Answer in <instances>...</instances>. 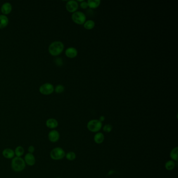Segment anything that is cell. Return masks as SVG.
Instances as JSON below:
<instances>
[{
	"mask_svg": "<svg viewBox=\"0 0 178 178\" xmlns=\"http://www.w3.org/2000/svg\"><path fill=\"white\" fill-rule=\"evenodd\" d=\"M11 168L15 172L23 171L26 168V163L24 159L21 157H14L12 159Z\"/></svg>",
	"mask_w": 178,
	"mask_h": 178,
	"instance_id": "6da1fadb",
	"label": "cell"
},
{
	"mask_svg": "<svg viewBox=\"0 0 178 178\" xmlns=\"http://www.w3.org/2000/svg\"><path fill=\"white\" fill-rule=\"evenodd\" d=\"M64 50V45L59 41H54L51 43L49 47V52L51 56H58L61 54Z\"/></svg>",
	"mask_w": 178,
	"mask_h": 178,
	"instance_id": "7a4b0ae2",
	"label": "cell"
},
{
	"mask_svg": "<svg viewBox=\"0 0 178 178\" xmlns=\"http://www.w3.org/2000/svg\"><path fill=\"white\" fill-rule=\"evenodd\" d=\"M50 156L51 158L54 160H61L65 157L66 152L62 148L56 147L51 150Z\"/></svg>",
	"mask_w": 178,
	"mask_h": 178,
	"instance_id": "3957f363",
	"label": "cell"
},
{
	"mask_svg": "<svg viewBox=\"0 0 178 178\" xmlns=\"http://www.w3.org/2000/svg\"><path fill=\"white\" fill-rule=\"evenodd\" d=\"M102 127V122L99 120L93 119L90 120L87 124V128L89 131L93 133H97L100 131Z\"/></svg>",
	"mask_w": 178,
	"mask_h": 178,
	"instance_id": "277c9868",
	"label": "cell"
},
{
	"mask_svg": "<svg viewBox=\"0 0 178 178\" xmlns=\"http://www.w3.org/2000/svg\"><path fill=\"white\" fill-rule=\"evenodd\" d=\"M72 19L75 23L78 25H83L86 21V15L83 12L76 11L72 15Z\"/></svg>",
	"mask_w": 178,
	"mask_h": 178,
	"instance_id": "5b68a950",
	"label": "cell"
},
{
	"mask_svg": "<svg viewBox=\"0 0 178 178\" xmlns=\"http://www.w3.org/2000/svg\"><path fill=\"white\" fill-rule=\"evenodd\" d=\"M54 90V88L52 84L45 83L40 86L39 92L42 95H49L52 94Z\"/></svg>",
	"mask_w": 178,
	"mask_h": 178,
	"instance_id": "8992f818",
	"label": "cell"
},
{
	"mask_svg": "<svg viewBox=\"0 0 178 178\" xmlns=\"http://www.w3.org/2000/svg\"><path fill=\"white\" fill-rule=\"evenodd\" d=\"M78 8V3L77 1L71 0L68 1L66 4V9L70 13H74L76 12Z\"/></svg>",
	"mask_w": 178,
	"mask_h": 178,
	"instance_id": "52a82bcc",
	"label": "cell"
},
{
	"mask_svg": "<svg viewBox=\"0 0 178 178\" xmlns=\"http://www.w3.org/2000/svg\"><path fill=\"white\" fill-rule=\"evenodd\" d=\"M49 141L52 143H56L59 140L60 137L59 132L56 130L50 131L48 135Z\"/></svg>",
	"mask_w": 178,
	"mask_h": 178,
	"instance_id": "ba28073f",
	"label": "cell"
},
{
	"mask_svg": "<svg viewBox=\"0 0 178 178\" xmlns=\"http://www.w3.org/2000/svg\"><path fill=\"white\" fill-rule=\"evenodd\" d=\"M26 165L29 166H33L36 163V158L33 154H30L28 153L25 155L24 159Z\"/></svg>",
	"mask_w": 178,
	"mask_h": 178,
	"instance_id": "9c48e42d",
	"label": "cell"
},
{
	"mask_svg": "<svg viewBox=\"0 0 178 178\" xmlns=\"http://www.w3.org/2000/svg\"><path fill=\"white\" fill-rule=\"evenodd\" d=\"M2 155L6 159H13L15 156V152L12 149L6 148L2 151Z\"/></svg>",
	"mask_w": 178,
	"mask_h": 178,
	"instance_id": "30bf717a",
	"label": "cell"
},
{
	"mask_svg": "<svg viewBox=\"0 0 178 178\" xmlns=\"http://www.w3.org/2000/svg\"><path fill=\"white\" fill-rule=\"evenodd\" d=\"M46 125L47 128L50 129L54 130L58 126V121L56 120V119L54 118H50L48 119L46 122Z\"/></svg>",
	"mask_w": 178,
	"mask_h": 178,
	"instance_id": "8fae6325",
	"label": "cell"
},
{
	"mask_svg": "<svg viewBox=\"0 0 178 178\" xmlns=\"http://www.w3.org/2000/svg\"><path fill=\"white\" fill-rule=\"evenodd\" d=\"M78 52L74 47H70L68 48L66 50V56L68 57L69 58H74L77 56Z\"/></svg>",
	"mask_w": 178,
	"mask_h": 178,
	"instance_id": "7c38bea8",
	"label": "cell"
},
{
	"mask_svg": "<svg viewBox=\"0 0 178 178\" xmlns=\"http://www.w3.org/2000/svg\"><path fill=\"white\" fill-rule=\"evenodd\" d=\"M12 10V5L8 2L4 3L1 7V12L4 15L9 14Z\"/></svg>",
	"mask_w": 178,
	"mask_h": 178,
	"instance_id": "4fadbf2b",
	"label": "cell"
},
{
	"mask_svg": "<svg viewBox=\"0 0 178 178\" xmlns=\"http://www.w3.org/2000/svg\"><path fill=\"white\" fill-rule=\"evenodd\" d=\"M94 140L96 144H100L104 140V134L101 132H97L94 137Z\"/></svg>",
	"mask_w": 178,
	"mask_h": 178,
	"instance_id": "5bb4252c",
	"label": "cell"
},
{
	"mask_svg": "<svg viewBox=\"0 0 178 178\" xmlns=\"http://www.w3.org/2000/svg\"><path fill=\"white\" fill-rule=\"evenodd\" d=\"M9 24V19L5 15H0V29H3Z\"/></svg>",
	"mask_w": 178,
	"mask_h": 178,
	"instance_id": "9a60e30c",
	"label": "cell"
},
{
	"mask_svg": "<svg viewBox=\"0 0 178 178\" xmlns=\"http://www.w3.org/2000/svg\"><path fill=\"white\" fill-rule=\"evenodd\" d=\"M100 3L101 1L100 0H88L87 1L88 7L92 9L97 8L100 5Z\"/></svg>",
	"mask_w": 178,
	"mask_h": 178,
	"instance_id": "2e32d148",
	"label": "cell"
},
{
	"mask_svg": "<svg viewBox=\"0 0 178 178\" xmlns=\"http://www.w3.org/2000/svg\"><path fill=\"white\" fill-rule=\"evenodd\" d=\"M170 157L174 161H177L178 159V147H175L172 149L170 154Z\"/></svg>",
	"mask_w": 178,
	"mask_h": 178,
	"instance_id": "e0dca14e",
	"label": "cell"
},
{
	"mask_svg": "<svg viewBox=\"0 0 178 178\" xmlns=\"http://www.w3.org/2000/svg\"><path fill=\"white\" fill-rule=\"evenodd\" d=\"M14 152H15V155L16 157H21L24 154L25 149L23 146H18L17 147L15 148Z\"/></svg>",
	"mask_w": 178,
	"mask_h": 178,
	"instance_id": "ac0fdd59",
	"label": "cell"
},
{
	"mask_svg": "<svg viewBox=\"0 0 178 178\" xmlns=\"http://www.w3.org/2000/svg\"><path fill=\"white\" fill-rule=\"evenodd\" d=\"M95 21L92 20L86 21L84 24V27L87 30L92 29L95 27Z\"/></svg>",
	"mask_w": 178,
	"mask_h": 178,
	"instance_id": "d6986e66",
	"label": "cell"
},
{
	"mask_svg": "<svg viewBox=\"0 0 178 178\" xmlns=\"http://www.w3.org/2000/svg\"><path fill=\"white\" fill-rule=\"evenodd\" d=\"M175 167V162L172 160H168L165 163V168L168 171H171L173 170Z\"/></svg>",
	"mask_w": 178,
	"mask_h": 178,
	"instance_id": "ffe728a7",
	"label": "cell"
},
{
	"mask_svg": "<svg viewBox=\"0 0 178 178\" xmlns=\"http://www.w3.org/2000/svg\"><path fill=\"white\" fill-rule=\"evenodd\" d=\"M66 158L69 161H73L76 158V155L74 151H69L66 154Z\"/></svg>",
	"mask_w": 178,
	"mask_h": 178,
	"instance_id": "44dd1931",
	"label": "cell"
},
{
	"mask_svg": "<svg viewBox=\"0 0 178 178\" xmlns=\"http://www.w3.org/2000/svg\"><path fill=\"white\" fill-rule=\"evenodd\" d=\"M64 90H65V88L62 85H58V86L56 87V88L54 89L55 92L57 94H61V93L64 92Z\"/></svg>",
	"mask_w": 178,
	"mask_h": 178,
	"instance_id": "7402d4cb",
	"label": "cell"
},
{
	"mask_svg": "<svg viewBox=\"0 0 178 178\" xmlns=\"http://www.w3.org/2000/svg\"><path fill=\"white\" fill-rule=\"evenodd\" d=\"M103 131L106 133H110L112 130V126L111 124H108L104 125L103 126Z\"/></svg>",
	"mask_w": 178,
	"mask_h": 178,
	"instance_id": "603a6c76",
	"label": "cell"
},
{
	"mask_svg": "<svg viewBox=\"0 0 178 178\" xmlns=\"http://www.w3.org/2000/svg\"><path fill=\"white\" fill-rule=\"evenodd\" d=\"M55 63L56 64V66H61L63 64V62L62 60L61 59V58H58L55 59Z\"/></svg>",
	"mask_w": 178,
	"mask_h": 178,
	"instance_id": "cb8c5ba5",
	"label": "cell"
},
{
	"mask_svg": "<svg viewBox=\"0 0 178 178\" xmlns=\"http://www.w3.org/2000/svg\"><path fill=\"white\" fill-rule=\"evenodd\" d=\"M80 7L83 9H86L88 7V3L87 2H85L84 1L83 2H82V3L80 4Z\"/></svg>",
	"mask_w": 178,
	"mask_h": 178,
	"instance_id": "d4e9b609",
	"label": "cell"
},
{
	"mask_svg": "<svg viewBox=\"0 0 178 178\" xmlns=\"http://www.w3.org/2000/svg\"><path fill=\"white\" fill-rule=\"evenodd\" d=\"M35 151V148L33 145L29 146L28 148V151L29 153H30V154H33Z\"/></svg>",
	"mask_w": 178,
	"mask_h": 178,
	"instance_id": "484cf974",
	"label": "cell"
},
{
	"mask_svg": "<svg viewBox=\"0 0 178 178\" xmlns=\"http://www.w3.org/2000/svg\"><path fill=\"white\" fill-rule=\"evenodd\" d=\"M104 120H105V117H104V116H100L99 119V121L102 122H104Z\"/></svg>",
	"mask_w": 178,
	"mask_h": 178,
	"instance_id": "4316f807",
	"label": "cell"
},
{
	"mask_svg": "<svg viewBox=\"0 0 178 178\" xmlns=\"http://www.w3.org/2000/svg\"><path fill=\"white\" fill-rule=\"evenodd\" d=\"M60 178V177H57V178Z\"/></svg>",
	"mask_w": 178,
	"mask_h": 178,
	"instance_id": "83f0119b",
	"label": "cell"
}]
</instances>
